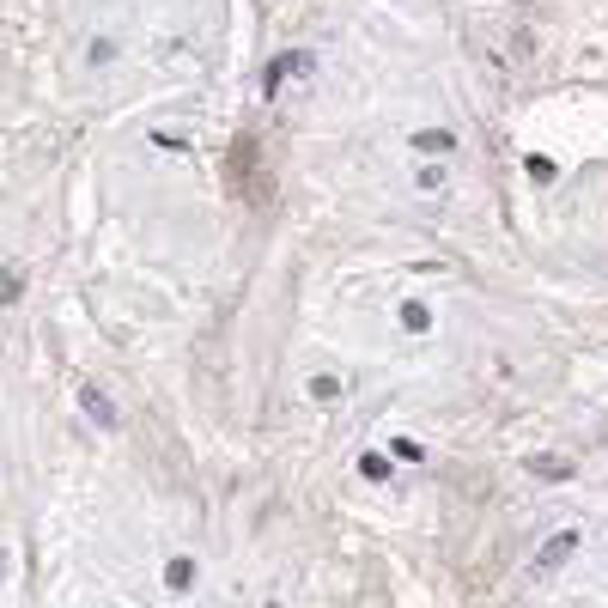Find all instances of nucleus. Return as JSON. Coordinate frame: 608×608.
<instances>
[{
    "mask_svg": "<svg viewBox=\"0 0 608 608\" xmlns=\"http://www.w3.org/2000/svg\"><path fill=\"white\" fill-rule=\"evenodd\" d=\"M572 548H578V536H572V529H566V536H554V542L542 548V572H554V566H566V560H572Z\"/></svg>",
    "mask_w": 608,
    "mask_h": 608,
    "instance_id": "nucleus-1",
    "label": "nucleus"
},
{
    "mask_svg": "<svg viewBox=\"0 0 608 608\" xmlns=\"http://www.w3.org/2000/svg\"><path fill=\"white\" fill-rule=\"evenodd\" d=\"M286 73H311V55H280V61L268 67V92H280Z\"/></svg>",
    "mask_w": 608,
    "mask_h": 608,
    "instance_id": "nucleus-2",
    "label": "nucleus"
},
{
    "mask_svg": "<svg viewBox=\"0 0 608 608\" xmlns=\"http://www.w3.org/2000/svg\"><path fill=\"white\" fill-rule=\"evenodd\" d=\"M80 408H86L98 426H116V408L104 402V390H92V384H86V390H80Z\"/></svg>",
    "mask_w": 608,
    "mask_h": 608,
    "instance_id": "nucleus-3",
    "label": "nucleus"
},
{
    "mask_svg": "<svg viewBox=\"0 0 608 608\" xmlns=\"http://www.w3.org/2000/svg\"><path fill=\"white\" fill-rule=\"evenodd\" d=\"M420 146H426V152H444V146H450V134H444V128H426V134H420Z\"/></svg>",
    "mask_w": 608,
    "mask_h": 608,
    "instance_id": "nucleus-4",
    "label": "nucleus"
},
{
    "mask_svg": "<svg viewBox=\"0 0 608 608\" xmlns=\"http://www.w3.org/2000/svg\"><path fill=\"white\" fill-rule=\"evenodd\" d=\"M402 323L408 329H426V304H402Z\"/></svg>",
    "mask_w": 608,
    "mask_h": 608,
    "instance_id": "nucleus-5",
    "label": "nucleus"
},
{
    "mask_svg": "<svg viewBox=\"0 0 608 608\" xmlns=\"http://www.w3.org/2000/svg\"><path fill=\"white\" fill-rule=\"evenodd\" d=\"M0 298H19V274H0Z\"/></svg>",
    "mask_w": 608,
    "mask_h": 608,
    "instance_id": "nucleus-6",
    "label": "nucleus"
}]
</instances>
